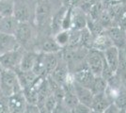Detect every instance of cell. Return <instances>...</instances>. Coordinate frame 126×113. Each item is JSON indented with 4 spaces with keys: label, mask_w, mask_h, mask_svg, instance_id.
I'll return each mask as SVG.
<instances>
[{
    "label": "cell",
    "mask_w": 126,
    "mask_h": 113,
    "mask_svg": "<svg viewBox=\"0 0 126 113\" xmlns=\"http://www.w3.org/2000/svg\"><path fill=\"white\" fill-rule=\"evenodd\" d=\"M14 71L16 72V75H17V77H18V80H19V83H20L22 91L24 89H26V88L31 86L39 77L32 71H29V72H22L20 70Z\"/></svg>",
    "instance_id": "d6986e66"
},
{
    "label": "cell",
    "mask_w": 126,
    "mask_h": 113,
    "mask_svg": "<svg viewBox=\"0 0 126 113\" xmlns=\"http://www.w3.org/2000/svg\"><path fill=\"white\" fill-rule=\"evenodd\" d=\"M19 22L13 16L2 17L0 19V32L14 35Z\"/></svg>",
    "instance_id": "ffe728a7"
},
{
    "label": "cell",
    "mask_w": 126,
    "mask_h": 113,
    "mask_svg": "<svg viewBox=\"0 0 126 113\" xmlns=\"http://www.w3.org/2000/svg\"><path fill=\"white\" fill-rule=\"evenodd\" d=\"M74 85L75 94H76L78 102L81 103V104H84V105H86V106H88V107L90 108L92 100H93V96H94V94L90 91V89L81 86V85H79L77 83H75L74 81Z\"/></svg>",
    "instance_id": "4fadbf2b"
},
{
    "label": "cell",
    "mask_w": 126,
    "mask_h": 113,
    "mask_svg": "<svg viewBox=\"0 0 126 113\" xmlns=\"http://www.w3.org/2000/svg\"><path fill=\"white\" fill-rule=\"evenodd\" d=\"M91 113H96V112H93V111H92V112H91Z\"/></svg>",
    "instance_id": "b9f144b4"
},
{
    "label": "cell",
    "mask_w": 126,
    "mask_h": 113,
    "mask_svg": "<svg viewBox=\"0 0 126 113\" xmlns=\"http://www.w3.org/2000/svg\"><path fill=\"white\" fill-rule=\"evenodd\" d=\"M8 106L10 113H25L27 103L23 92H18L8 97Z\"/></svg>",
    "instance_id": "ba28073f"
},
{
    "label": "cell",
    "mask_w": 126,
    "mask_h": 113,
    "mask_svg": "<svg viewBox=\"0 0 126 113\" xmlns=\"http://www.w3.org/2000/svg\"><path fill=\"white\" fill-rule=\"evenodd\" d=\"M21 47L14 35L0 32V55Z\"/></svg>",
    "instance_id": "8fae6325"
},
{
    "label": "cell",
    "mask_w": 126,
    "mask_h": 113,
    "mask_svg": "<svg viewBox=\"0 0 126 113\" xmlns=\"http://www.w3.org/2000/svg\"><path fill=\"white\" fill-rule=\"evenodd\" d=\"M57 103H58V100H57V98L54 96V94H53V93H50V94L48 95L47 98H46L45 102H44L43 108H46L48 111L52 112V110L54 109V108L56 107Z\"/></svg>",
    "instance_id": "f546056e"
},
{
    "label": "cell",
    "mask_w": 126,
    "mask_h": 113,
    "mask_svg": "<svg viewBox=\"0 0 126 113\" xmlns=\"http://www.w3.org/2000/svg\"><path fill=\"white\" fill-rule=\"evenodd\" d=\"M105 32L108 35L114 46L122 50L126 48V30L124 28L115 26L108 29H105Z\"/></svg>",
    "instance_id": "8992f818"
},
{
    "label": "cell",
    "mask_w": 126,
    "mask_h": 113,
    "mask_svg": "<svg viewBox=\"0 0 126 113\" xmlns=\"http://www.w3.org/2000/svg\"><path fill=\"white\" fill-rule=\"evenodd\" d=\"M25 113H40V108L38 106H34V105H28L26 107V112Z\"/></svg>",
    "instance_id": "e575fe53"
},
{
    "label": "cell",
    "mask_w": 126,
    "mask_h": 113,
    "mask_svg": "<svg viewBox=\"0 0 126 113\" xmlns=\"http://www.w3.org/2000/svg\"><path fill=\"white\" fill-rule=\"evenodd\" d=\"M51 14V5L48 0L38 1L35 8V21L39 26L43 25Z\"/></svg>",
    "instance_id": "9c48e42d"
},
{
    "label": "cell",
    "mask_w": 126,
    "mask_h": 113,
    "mask_svg": "<svg viewBox=\"0 0 126 113\" xmlns=\"http://www.w3.org/2000/svg\"><path fill=\"white\" fill-rule=\"evenodd\" d=\"M0 90L6 98L22 92L15 71L4 69L0 75Z\"/></svg>",
    "instance_id": "6da1fadb"
},
{
    "label": "cell",
    "mask_w": 126,
    "mask_h": 113,
    "mask_svg": "<svg viewBox=\"0 0 126 113\" xmlns=\"http://www.w3.org/2000/svg\"><path fill=\"white\" fill-rule=\"evenodd\" d=\"M110 104H112V102L109 100V98L106 96L105 92V93H100V94H94L90 108L93 112L103 113V111Z\"/></svg>",
    "instance_id": "5bb4252c"
},
{
    "label": "cell",
    "mask_w": 126,
    "mask_h": 113,
    "mask_svg": "<svg viewBox=\"0 0 126 113\" xmlns=\"http://www.w3.org/2000/svg\"><path fill=\"white\" fill-rule=\"evenodd\" d=\"M107 87V81L104 79L102 76H95L94 80L91 84L90 91L93 94H100V93H105V90Z\"/></svg>",
    "instance_id": "cb8c5ba5"
},
{
    "label": "cell",
    "mask_w": 126,
    "mask_h": 113,
    "mask_svg": "<svg viewBox=\"0 0 126 113\" xmlns=\"http://www.w3.org/2000/svg\"><path fill=\"white\" fill-rule=\"evenodd\" d=\"M87 25H88V15L77 7L73 8L71 29L82 30L87 27Z\"/></svg>",
    "instance_id": "30bf717a"
},
{
    "label": "cell",
    "mask_w": 126,
    "mask_h": 113,
    "mask_svg": "<svg viewBox=\"0 0 126 113\" xmlns=\"http://www.w3.org/2000/svg\"><path fill=\"white\" fill-rule=\"evenodd\" d=\"M25 50L26 49H24L23 47H19L15 50L1 54L0 55V64L3 66L4 69H9V70L18 69Z\"/></svg>",
    "instance_id": "3957f363"
},
{
    "label": "cell",
    "mask_w": 126,
    "mask_h": 113,
    "mask_svg": "<svg viewBox=\"0 0 126 113\" xmlns=\"http://www.w3.org/2000/svg\"><path fill=\"white\" fill-rule=\"evenodd\" d=\"M125 110H126V108H125Z\"/></svg>",
    "instance_id": "7bdbcfd3"
},
{
    "label": "cell",
    "mask_w": 126,
    "mask_h": 113,
    "mask_svg": "<svg viewBox=\"0 0 126 113\" xmlns=\"http://www.w3.org/2000/svg\"><path fill=\"white\" fill-rule=\"evenodd\" d=\"M40 113H51V112H50V111H48L45 108L42 107V108H40Z\"/></svg>",
    "instance_id": "8d00e7d4"
},
{
    "label": "cell",
    "mask_w": 126,
    "mask_h": 113,
    "mask_svg": "<svg viewBox=\"0 0 126 113\" xmlns=\"http://www.w3.org/2000/svg\"><path fill=\"white\" fill-rule=\"evenodd\" d=\"M119 113H126V110H125V109H121Z\"/></svg>",
    "instance_id": "f35d334b"
},
{
    "label": "cell",
    "mask_w": 126,
    "mask_h": 113,
    "mask_svg": "<svg viewBox=\"0 0 126 113\" xmlns=\"http://www.w3.org/2000/svg\"><path fill=\"white\" fill-rule=\"evenodd\" d=\"M91 108L84 104L77 103L73 108H71V113H91Z\"/></svg>",
    "instance_id": "4dcf8cb0"
},
{
    "label": "cell",
    "mask_w": 126,
    "mask_h": 113,
    "mask_svg": "<svg viewBox=\"0 0 126 113\" xmlns=\"http://www.w3.org/2000/svg\"><path fill=\"white\" fill-rule=\"evenodd\" d=\"M51 113H71V109L65 105L63 101H58Z\"/></svg>",
    "instance_id": "1f68e13d"
},
{
    "label": "cell",
    "mask_w": 126,
    "mask_h": 113,
    "mask_svg": "<svg viewBox=\"0 0 126 113\" xmlns=\"http://www.w3.org/2000/svg\"><path fill=\"white\" fill-rule=\"evenodd\" d=\"M14 37L19 45L25 49L30 44L33 39V29L31 25L28 22L19 23L14 33Z\"/></svg>",
    "instance_id": "277c9868"
},
{
    "label": "cell",
    "mask_w": 126,
    "mask_h": 113,
    "mask_svg": "<svg viewBox=\"0 0 126 113\" xmlns=\"http://www.w3.org/2000/svg\"><path fill=\"white\" fill-rule=\"evenodd\" d=\"M113 44L111 43L110 39L105 30L93 38V43H92L91 49H95V50H98L101 52H105L106 49L109 48Z\"/></svg>",
    "instance_id": "e0dca14e"
},
{
    "label": "cell",
    "mask_w": 126,
    "mask_h": 113,
    "mask_svg": "<svg viewBox=\"0 0 126 113\" xmlns=\"http://www.w3.org/2000/svg\"><path fill=\"white\" fill-rule=\"evenodd\" d=\"M72 76L75 83L83 87H86V88H89V89H90L95 77V75L88 67L87 62L85 64L81 65L76 70H74L72 73Z\"/></svg>",
    "instance_id": "5b68a950"
},
{
    "label": "cell",
    "mask_w": 126,
    "mask_h": 113,
    "mask_svg": "<svg viewBox=\"0 0 126 113\" xmlns=\"http://www.w3.org/2000/svg\"><path fill=\"white\" fill-rule=\"evenodd\" d=\"M40 52L45 53V54H57L61 52L62 48L58 45L57 42L55 41L54 37L46 38L43 42H42L40 46Z\"/></svg>",
    "instance_id": "7402d4cb"
},
{
    "label": "cell",
    "mask_w": 126,
    "mask_h": 113,
    "mask_svg": "<svg viewBox=\"0 0 126 113\" xmlns=\"http://www.w3.org/2000/svg\"><path fill=\"white\" fill-rule=\"evenodd\" d=\"M113 104L120 109H125L126 108V89H123L121 92V93L118 95V97L114 100Z\"/></svg>",
    "instance_id": "f1b7e54d"
},
{
    "label": "cell",
    "mask_w": 126,
    "mask_h": 113,
    "mask_svg": "<svg viewBox=\"0 0 126 113\" xmlns=\"http://www.w3.org/2000/svg\"><path fill=\"white\" fill-rule=\"evenodd\" d=\"M53 37L61 48H66L70 41V30H60L59 32L55 34Z\"/></svg>",
    "instance_id": "484cf974"
},
{
    "label": "cell",
    "mask_w": 126,
    "mask_h": 113,
    "mask_svg": "<svg viewBox=\"0 0 126 113\" xmlns=\"http://www.w3.org/2000/svg\"><path fill=\"white\" fill-rule=\"evenodd\" d=\"M120 110H121V109L118 108L115 104L112 103V104H110V105L103 111V113H119Z\"/></svg>",
    "instance_id": "836d02e7"
},
{
    "label": "cell",
    "mask_w": 126,
    "mask_h": 113,
    "mask_svg": "<svg viewBox=\"0 0 126 113\" xmlns=\"http://www.w3.org/2000/svg\"><path fill=\"white\" fill-rule=\"evenodd\" d=\"M0 113H10L8 106V98L4 96L0 98Z\"/></svg>",
    "instance_id": "d6a6232c"
},
{
    "label": "cell",
    "mask_w": 126,
    "mask_h": 113,
    "mask_svg": "<svg viewBox=\"0 0 126 113\" xmlns=\"http://www.w3.org/2000/svg\"><path fill=\"white\" fill-rule=\"evenodd\" d=\"M86 62L95 76H100L105 64L104 52L95 49H89L86 57Z\"/></svg>",
    "instance_id": "7a4b0ae2"
},
{
    "label": "cell",
    "mask_w": 126,
    "mask_h": 113,
    "mask_svg": "<svg viewBox=\"0 0 126 113\" xmlns=\"http://www.w3.org/2000/svg\"><path fill=\"white\" fill-rule=\"evenodd\" d=\"M13 17L19 23L29 21V19H30V10H29L28 6L26 5V3L19 2V1L15 0Z\"/></svg>",
    "instance_id": "2e32d148"
},
{
    "label": "cell",
    "mask_w": 126,
    "mask_h": 113,
    "mask_svg": "<svg viewBox=\"0 0 126 113\" xmlns=\"http://www.w3.org/2000/svg\"><path fill=\"white\" fill-rule=\"evenodd\" d=\"M105 59L108 66L114 72H117L119 66V58H120V49L112 45L104 52Z\"/></svg>",
    "instance_id": "9a60e30c"
},
{
    "label": "cell",
    "mask_w": 126,
    "mask_h": 113,
    "mask_svg": "<svg viewBox=\"0 0 126 113\" xmlns=\"http://www.w3.org/2000/svg\"><path fill=\"white\" fill-rule=\"evenodd\" d=\"M93 36L90 33L88 27H86L84 29L80 30V43H81V47L85 49H91L92 43H93Z\"/></svg>",
    "instance_id": "d4e9b609"
},
{
    "label": "cell",
    "mask_w": 126,
    "mask_h": 113,
    "mask_svg": "<svg viewBox=\"0 0 126 113\" xmlns=\"http://www.w3.org/2000/svg\"><path fill=\"white\" fill-rule=\"evenodd\" d=\"M99 0H80L77 5V8H79L82 11H84L85 13L88 15L89 11H91V9L95 6V4L98 2Z\"/></svg>",
    "instance_id": "4316f807"
},
{
    "label": "cell",
    "mask_w": 126,
    "mask_h": 113,
    "mask_svg": "<svg viewBox=\"0 0 126 113\" xmlns=\"http://www.w3.org/2000/svg\"><path fill=\"white\" fill-rule=\"evenodd\" d=\"M66 11H67V8L62 5V7L52 16L50 27H51V30H52L53 36L61 30L63 18H64V15L66 13Z\"/></svg>",
    "instance_id": "44dd1931"
},
{
    "label": "cell",
    "mask_w": 126,
    "mask_h": 113,
    "mask_svg": "<svg viewBox=\"0 0 126 113\" xmlns=\"http://www.w3.org/2000/svg\"><path fill=\"white\" fill-rule=\"evenodd\" d=\"M119 76H120V78H121V81L122 86L126 89V72H125V73H123V74H121V75H119Z\"/></svg>",
    "instance_id": "d590c367"
},
{
    "label": "cell",
    "mask_w": 126,
    "mask_h": 113,
    "mask_svg": "<svg viewBox=\"0 0 126 113\" xmlns=\"http://www.w3.org/2000/svg\"><path fill=\"white\" fill-rule=\"evenodd\" d=\"M38 54L39 53L35 52V51H27V50H25V52L23 54V57H22L21 59V61H20V64H19V67L16 70H20L22 72H29V71H32L34 65H35V62L37 60Z\"/></svg>",
    "instance_id": "7c38bea8"
},
{
    "label": "cell",
    "mask_w": 126,
    "mask_h": 113,
    "mask_svg": "<svg viewBox=\"0 0 126 113\" xmlns=\"http://www.w3.org/2000/svg\"><path fill=\"white\" fill-rule=\"evenodd\" d=\"M43 55V64H44V76L48 77L49 75L52 74L54 69L58 65V60H59V56L60 52L57 54H45L42 53Z\"/></svg>",
    "instance_id": "ac0fdd59"
},
{
    "label": "cell",
    "mask_w": 126,
    "mask_h": 113,
    "mask_svg": "<svg viewBox=\"0 0 126 113\" xmlns=\"http://www.w3.org/2000/svg\"><path fill=\"white\" fill-rule=\"evenodd\" d=\"M124 51H125V53H126V48H125V49H124Z\"/></svg>",
    "instance_id": "60d3db41"
},
{
    "label": "cell",
    "mask_w": 126,
    "mask_h": 113,
    "mask_svg": "<svg viewBox=\"0 0 126 113\" xmlns=\"http://www.w3.org/2000/svg\"><path fill=\"white\" fill-rule=\"evenodd\" d=\"M70 75H71V73H70V70H69L68 64L61 58V55H60V58H59L58 65L56 66V68L54 69L52 74L49 75V76L55 82H57L58 85L63 86L64 83L70 77Z\"/></svg>",
    "instance_id": "52a82bcc"
},
{
    "label": "cell",
    "mask_w": 126,
    "mask_h": 113,
    "mask_svg": "<svg viewBox=\"0 0 126 113\" xmlns=\"http://www.w3.org/2000/svg\"><path fill=\"white\" fill-rule=\"evenodd\" d=\"M15 0H0V17L13 16Z\"/></svg>",
    "instance_id": "603a6c76"
},
{
    "label": "cell",
    "mask_w": 126,
    "mask_h": 113,
    "mask_svg": "<svg viewBox=\"0 0 126 113\" xmlns=\"http://www.w3.org/2000/svg\"><path fill=\"white\" fill-rule=\"evenodd\" d=\"M3 71H4V68H3V66L0 64V75H1V74L3 73Z\"/></svg>",
    "instance_id": "74e56055"
},
{
    "label": "cell",
    "mask_w": 126,
    "mask_h": 113,
    "mask_svg": "<svg viewBox=\"0 0 126 113\" xmlns=\"http://www.w3.org/2000/svg\"><path fill=\"white\" fill-rule=\"evenodd\" d=\"M126 72V53L124 50L120 49V58H119V66L116 74L121 75Z\"/></svg>",
    "instance_id": "83f0119b"
},
{
    "label": "cell",
    "mask_w": 126,
    "mask_h": 113,
    "mask_svg": "<svg viewBox=\"0 0 126 113\" xmlns=\"http://www.w3.org/2000/svg\"><path fill=\"white\" fill-rule=\"evenodd\" d=\"M1 97H3V94H2V92H1V90H0V98Z\"/></svg>",
    "instance_id": "ab89813d"
}]
</instances>
